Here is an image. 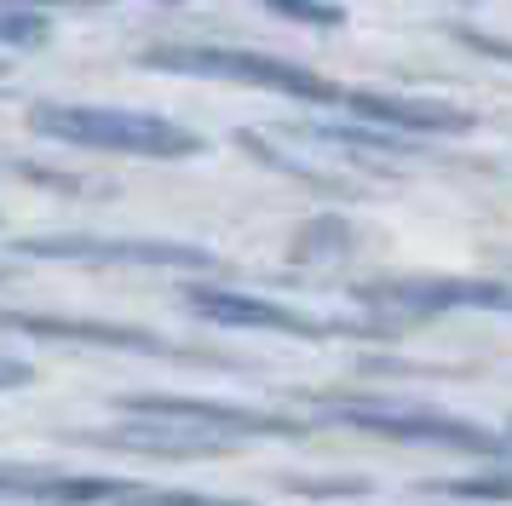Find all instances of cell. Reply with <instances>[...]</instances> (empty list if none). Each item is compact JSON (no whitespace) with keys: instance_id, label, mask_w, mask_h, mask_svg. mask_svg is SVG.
<instances>
[{"instance_id":"obj_1","label":"cell","mask_w":512,"mask_h":506,"mask_svg":"<svg viewBox=\"0 0 512 506\" xmlns=\"http://www.w3.org/2000/svg\"><path fill=\"white\" fill-rule=\"evenodd\" d=\"M35 133L81 150H116V156H144V161H179L202 156V138L144 110H110V104H35L29 115Z\"/></svg>"},{"instance_id":"obj_6","label":"cell","mask_w":512,"mask_h":506,"mask_svg":"<svg viewBox=\"0 0 512 506\" xmlns=\"http://www.w3.org/2000/svg\"><path fill=\"white\" fill-rule=\"evenodd\" d=\"M24 259H81V265H162V271H208L213 253L190 242H110V236H35L18 242Z\"/></svg>"},{"instance_id":"obj_8","label":"cell","mask_w":512,"mask_h":506,"mask_svg":"<svg viewBox=\"0 0 512 506\" xmlns=\"http://www.w3.org/2000/svg\"><path fill=\"white\" fill-rule=\"evenodd\" d=\"M357 121L369 127H397V133H472L478 115L455 110V104H432V98H392V92H340Z\"/></svg>"},{"instance_id":"obj_2","label":"cell","mask_w":512,"mask_h":506,"mask_svg":"<svg viewBox=\"0 0 512 506\" xmlns=\"http://www.w3.org/2000/svg\"><path fill=\"white\" fill-rule=\"evenodd\" d=\"M328 420H340L351 432L392 437V443H426V449H449V455H512L507 432H489L478 420L443 409H420V403H392V397H317Z\"/></svg>"},{"instance_id":"obj_13","label":"cell","mask_w":512,"mask_h":506,"mask_svg":"<svg viewBox=\"0 0 512 506\" xmlns=\"http://www.w3.org/2000/svg\"><path fill=\"white\" fill-rule=\"evenodd\" d=\"M0 41H6V46L47 41V18H35V12H0Z\"/></svg>"},{"instance_id":"obj_9","label":"cell","mask_w":512,"mask_h":506,"mask_svg":"<svg viewBox=\"0 0 512 506\" xmlns=\"http://www.w3.org/2000/svg\"><path fill=\"white\" fill-rule=\"evenodd\" d=\"M351 242H357V230L346 225V219H334V213H323V219H305L300 230H294V259H340V253H351Z\"/></svg>"},{"instance_id":"obj_7","label":"cell","mask_w":512,"mask_h":506,"mask_svg":"<svg viewBox=\"0 0 512 506\" xmlns=\"http://www.w3.org/2000/svg\"><path fill=\"white\" fill-rule=\"evenodd\" d=\"M185 299L196 317L219 322V328H271V334H300V340H323V334L346 328V322L305 317L294 305H277V299H259V294H231V288H190Z\"/></svg>"},{"instance_id":"obj_3","label":"cell","mask_w":512,"mask_h":506,"mask_svg":"<svg viewBox=\"0 0 512 506\" xmlns=\"http://www.w3.org/2000/svg\"><path fill=\"white\" fill-rule=\"evenodd\" d=\"M139 64L167 69V75H208V81H236V87L288 92L305 104H340V92H346L323 81L317 69H300L288 58H271V52H242V46H150Z\"/></svg>"},{"instance_id":"obj_11","label":"cell","mask_w":512,"mask_h":506,"mask_svg":"<svg viewBox=\"0 0 512 506\" xmlns=\"http://www.w3.org/2000/svg\"><path fill=\"white\" fill-rule=\"evenodd\" d=\"M271 12L282 18H300V23H317V29H334V23H346V12L334 6V0H265Z\"/></svg>"},{"instance_id":"obj_12","label":"cell","mask_w":512,"mask_h":506,"mask_svg":"<svg viewBox=\"0 0 512 506\" xmlns=\"http://www.w3.org/2000/svg\"><path fill=\"white\" fill-rule=\"evenodd\" d=\"M127 506H254V501H219V495H185V489H133Z\"/></svg>"},{"instance_id":"obj_5","label":"cell","mask_w":512,"mask_h":506,"mask_svg":"<svg viewBox=\"0 0 512 506\" xmlns=\"http://www.w3.org/2000/svg\"><path fill=\"white\" fill-rule=\"evenodd\" d=\"M127 414H150V420H173L190 432H213V437H305L300 420L271 409H242V403H208V397H167V391H139L121 397Z\"/></svg>"},{"instance_id":"obj_15","label":"cell","mask_w":512,"mask_h":506,"mask_svg":"<svg viewBox=\"0 0 512 506\" xmlns=\"http://www.w3.org/2000/svg\"><path fill=\"white\" fill-rule=\"evenodd\" d=\"M29 386V363H18V357H0V391H18Z\"/></svg>"},{"instance_id":"obj_16","label":"cell","mask_w":512,"mask_h":506,"mask_svg":"<svg viewBox=\"0 0 512 506\" xmlns=\"http://www.w3.org/2000/svg\"><path fill=\"white\" fill-rule=\"evenodd\" d=\"M6 276H12V265H0V282H6Z\"/></svg>"},{"instance_id":"obj_14","label":"cell","mask_w":512,"mask_h":506,"mask_svg":"<svg viewBox=\"0 0 512 506\" xmlns=\"http://www.w3.org/2000/svg\"><path fill=\"white\" fill-rule=\"evenodd\" d=\"M455 41L472 46V52H484V58H501V64H512V41H501V35H484V29H455Z\"/></svg>"},{"instance_id":"obj_10","label":"cell","mask_w":512,"mask_h":506,"mask_svg":"<svg viewBox=\"0 0 512 506\" xmlns=\"http://www.w3.org/2000/svg\"><path fill=\"white\" fill-rule=\"evenodd\" d=\"M438 495H455V501H512V472H484V478L438 483Z\"/></svg>"},{"instance_id":"obj_4","label":"cell","mask_w":512,"mask_h":506,"mask_svg":"<svg viewBox=\"0 0 512 506\" xmlns=\"http://www.w3.org/2000/svg\"><path fill=\"white\" fill-rule=\"evenodd\" d=\"M351 299L386 322H420L443 317V311H501V317H512V282H484V276H386V282H357Z\"/></svg>"}]
</instances>
